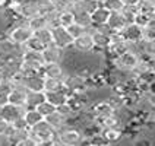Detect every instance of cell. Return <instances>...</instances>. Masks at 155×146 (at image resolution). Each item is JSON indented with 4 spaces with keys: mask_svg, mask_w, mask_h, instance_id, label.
<instances>
[{
    "mask_svg": "<svg viewBox=\"0 0 155 146\" xmlns=\"http://www.w3.org/2000/svg\"><path fill=\"white\" fill-rule=\"evenodd\" d=\"M9 38L13 41L15 44H19V45H25L29 38L34 35V31L29 28L26 19H22V18H15V22L12 24V26L9 28V31L6 32Z\"/></svg>",
    "mask_w": 155,
    "mask_h": 146,
    "instance_id": "cell-1",
    "label": "cell"
},
{
    "mask_svg": "<svg viewBox=\"0 0 155 146\" xmlns=\"http://www.w3.org/2000/svg\"><path fill=\"white\" fill-rule=\"evenodd\" d=\"M29 135L38 142V145L43 146V145H53V140L56 138L57 131L53 129L44 118L43 121H40L35 126L29 127Z\"/></svg>",
    "mask_w": 155,
    "mask_h": 146,
    "instance_id": "cell-2",
    "label": "cell"
},
{
    "mask_svg": "<svg viewBox=\"0 0 155 146\" xmlns=\"http://www.w3.org/2000/svg\"><path fill=\"white\" fill-rule=\"evenodd\" d=\"M140 56L133 51H124L120 56L111 59V66H114L116 69L121 70V72H133L135 67L138 66Z\"/></svg>",
    "mask_w": 155,
    "mask_h": 146,
    "instance_id": "cell-3",
    "label": "cell"
},
{
    "mask_svg": "<svg viewBox=\"0 0 155 146\" xmlns=\"http://www.w3.org/2000/svg\"><path fill=\"white\" fill-rule=\"evenodd\" d=\"M84 133L79 131L78 129L73 127H66L64 130H61L57 133V139H59V145L61 146H76V145H82L84 142Z\"/></svg>",
    "mask_w": 155,
    "mask_h": 146,
    "instance_id": "cell-4",
    "label": "cell"
},
{
    "mask_svg": "<svg viewBox=\"0 0 155 146\" xmlns=\"http://www.w3.org/2000/svg\"><path fill=\"white\" fill-rule=\"evenodd\" d=\"M72 48L79 54H91L95 50V44L92 40V34L86 29L84 34H81L78 38L73 40V45Z\"/></svg>",
    "mask_w": 155,
    "mask_h": 146,
    "instance_id": "cell-5",
    "label": "cell"
},
{
    "mask_svg": "<svg viewBox=\"0 0 155 146\" xmlns=\"http://www.w3.org/2000/svg\"><path fill=\"white\" fill-rule=\"evenodd\" d=\"M51 34H53V43L56 45H59L63 50H69L73 45V37L69 34L68 28L61 25H57L51 28Z\"/></svg>",
    "mask_w": 155,
    "mask_h": 146,
    "instance_id": "cell-6",
    "label": "cell"
},
{
    "mask_svg": "<svg viewBox=\"0 0 155 146\" xmlns=\"http://www.w3.org/2000/svg\"><path fill=\"white\" fill-rule=\"evenodd\" d=\"M26 110H28L26 105H15L8 102L5 105H0V117H3L9 123H13L15 120L24 117Z\"/></svg>",
    "mask_w": 155,
    "mask_h": 146,
    "instance_id": "cell-7",
    "label": "cell"
},
{
    "mask_svg": "<svg viewBox=\"0 0 155 146\" xmlns=\"http://www.w3.org/2000/svg\"><path fill=\"white\" fill-rule=\"evenodd\" d=\"M22 63L32 67V69L41 72L45 64V60H44L43 51H34V50H25L24 56H22Z\"/></svg>",
    "mask_w": 155,
    "mask_h": 146,
    "instance_id": "cell-8",
    "label": "cell"
},
{
    "mask_svg": "<svg viewBox=\"0 0 155 146\" xmlns=\"http://www.w3.org/2000/svg\"><path fill=\"white\" fill-rule=\"evenodd\" d=\"M88 31L92 34V40H94V44H95L94 51H103V53L107 51V48H108V45H110V37H111V35L100 31V29L95 28L94 25L91 26Z\"/></svg>",
    "mask_w": 155,
    "mask_h": 146,
    "instance_id": "cell-9",
    "label": "cell"
},
{
    "mask_svg": "<svg viewBox=\"0 0 155 146\" xmlns=\"http://www.w3.org/2000/svg\"><path fill=\"white\" fill-rule=\"evenodd\" d=\"M64 51L60 48L59 45H56L54 43H50L45 45V48L43 50V56L45 63H61L64 59Z\"/></svg>",
    "mask_w": 155,
    "mask_h": 146,
    "instance_id": "cell-10",
    "label": "cell"
},
{
    "mask_svg": "<svg viewBox=\"0 0 155 146\" xmlns=\"http://www.w3.org/2000/svg\"><path fill=\"white\" fill-rule=\"evenodd\" d=\"M40 13V6H38V0H22V5L18 10L16 18H22V19H31L35 15Z\"/></svg>",
    "mask_w": 155,
    "mask_h": 146,
    "instance_id": "cell-11",
    "label": "cell"
},
{
    "mask_svg": "<svg viewBox=\"0 0 155 146\" xmlns=\"http://www.w3.org/2000/svg\"><path fill=\"white\" fill-rule=\"evenodd\" d=\"M45 121H47L57 133L61 131V130H64L69 126V120H68L59 110H56V111H53L51 114H48V115L45 117Z\"/></svg>",
    "mask_w": 155,
    "mask_h": 146,
    "instance_id": "cell-12",
    "label": "cell"
},
{
    "mask_svg": "<svg viewBox=\"0 0 155 146\" xmlns=\"http://www.w3.org/2000/svg\"><path fill=\"white\" fill-rule=\"evenodd\" d=\"M89 111H91V114L94 115L95 120H100V118H104V117L113 114L116 110L111 107V104L105 99V101H98V102L92 104V107H91Z\"/></svg>",
    "mask_w": 155,
    "mask_h": 146,
    "instance_id": "cell-13",
    "label": "cell"
},
{
    "mask_svg": "<svg viewBox=\"0 0 155 146\" xmlns=\"http://www.w3.org/2000/svg\"><path fill=\"white\" fill-rule=\"evenodd\" d=\"M41 72L45 77H54V79H64L68 75L61 63H45Z\"/></svg>",
    "mask_w": 155,
    "mask_h": 146,
    "instance_id": "cell-14",
    "label": "cell"
},
{
    "mask_svg": "<svg viewBox=\"0 0 155 146\" xmlns=\"http://www.w3.org/2000/svg\"><path fill=\"white\" fill-rule=\"evenodd\" d=\"M72 12H73V16H75V22L79 24L81 26H84L85 29H89L91 26H92V19H91V13H88L85 12L84 9L79 6V3H75L73 5V8L70 9Z\"/></svg>",
    "mask_w": 155,
    "mask_h": 146,
    "instance_id": "cell-15",
    "label": "cell"
},
{
    "mask_svg": "<svg viewBox=\"0 0 155 146\" xmlns=\"http://www.w3.org/2000/svg\"><path fill=\"white\" fill-rule=\"evenodd\" d=\"M70 95H72V91L69 88H66V89L54 91V92H45V98H47V101L54 104L56 107H60V105H63V104H66L69 101Z\"/></svg>",
    "mask_w": 155,
    "mask_h": 146,
    "instance_id": "cell-16",
    "label": "cell"
},
{
    "mask_svg": "<svg viewBox=\"0 0 155 146\" xmlns=\"http://www.w3.org/2000/svg\"><path fill=\"white\" fill-rule=\"evenodd\" d=\"M26 94H28V89L25 88V85L13 86V88H12V91H10L9 95H8L9 102L15 104V105H25Z\"/></svg>",
    "mask_w": 155,
    "mask_h": 146,
    "instance_id": "cell-17",
    "label": "cell"
},
{
    "mask_svg": "<svg viewBox=\"0 0 155 146\" xmlns=\"http://www.w3.org/2000/svg\"><path fill=\"white\" fill-rule=\"evenodd\" d=\"M44 82H45V76L43 72H37L31 76L25 77L24 85L28 91H44Z\"/></svg>",
    "mask_w": 155,
    "mask_h": 146,
    "instance_id": "cell-18",
    "label": "cell"
},
{
    "mask_svg": "<svg viewBox=\"0 0 155 146\" xmlns=\"http://www.w3.org/2000/svg\"><path fill=\"white\" fill-rule=\"evenodd\" d=\"M121 35L124 37V40L127 41H142V26L132 22L123 28Z\"/></svg>",
    "mask_w": 155,
    "mask_h": 146,
    "instance_id": "cell-19",
    "label": "cell"
},
{
    "mask_svg": "<svg viewBox=\"0 0 155 146\" xmlns=\"http://www.w3.org/2000/svg\"><path fill=\"white\" fill-rule=\"evenodd\" d=\"M107 25L113 29V32H121L123 28L127 25V21L121 15V12H111L107 21Z\"/></svg>",
    "mask_w": 155,
    "mask_h": 146,
    "instance_id": "cell-20",
    "label": "cell"
},
{
    "mask_svg": "<svg viewBox=\"0 0 155 146\" xmlns=\"http://www.w3.org/2000/svg\"><path fill=\"white\" fill-rule=\"evenodd\" d=\"M110 10L105 9L103 5H100L98 8L95 9L94 12L91 13V19H92V25L94 26H100V25H104L107 24L108 18H110Z\"/></svg>",
    "mask_w": 155,
    "mask_h": 146,
    "instance_id": "cell-21",
    "label": "cell"
},
{
    "mask_svg": "<svg viewBox=\"0 0 155 146\" xmlns=\"http://www.w3.org/2000/svg\"><path fill=\"white\" fill-rule=\"evenodd\" d=\"M45 98V92L44 91H28L26 94V102L25 105L28 108H37L41 102H44Z\"/></svg>",
    "mask_w": 155,
    "mask_h": 146,
    "instance_id": "cell-22",
    "label": "cell"
},
{
    "mask_svg": "<svg viewBox=\"0 0 155 146\" xmlns=\"http://www.w3.org/2000/svg\"><path fill=\"white\" fill-rule=\"evenodd\" d=\"M101 135L104 136V139L110 143H116L123 138V129L120 127H108V129H101Z\"/></svg>",
    "mask_w": 155,
    "mask_h": 146,
    "instance_id": "cell-23",
    "label": "cell"
},
{
    "mask_svg": "<svg viewBox=\"0 0 155 146\" xmlns=\"http://www.w3.org/2000/svg\"><path fill=\"white\" fill-rule=\"evenodd\" d=\"M68 86L64 85L63 79H54V77H45L44 82V92H54V91H60L66 89Z\"/></svg>",
    "mask_w": 155,
    "mask_h": 146,
    "instance_id": "cell-24",
    "label": "cell"
},
{
    "mask_svg": "<svg viewBox=\"0 0 155 146\" xmlns=\"http://www.w3.org/2000/svg\"><path fill=\"white\" fill-rule=\"evenodd\" d=\"M24 118H25L26 124H28L29 127H32V126H35L37 123H40V121L44 120V115L38 111L37 108H28V110L25 111Z\"/></svg>",
    "mask_w": 155,
    "mask_h": 146,
    "instance_id": "cell-25",
    "label": "cell"
},
{
    "mask_svg": "<svg viewBox=\"0 0 155 146\" xmlns=\"http://www.w3.org/2000/svg\"><path fill=\"white\" fill-rule=\"evenodd\" d=\"M26 22H28L29 28H31L34 32H35V31H38V29H43V28H45V26H48L47 16H45V15H43V13H38V15H35L34 18L28 19Z\"/></svg>",
    "mask_w": 155,
    "mask_h": 146,
    "instance_id": "cell-26",
    "label": "cell"
},
{
    "mask_svg": "<svg viewBox=\"0 0 155 146\" xmlns=\"http://www.w3.org/2000/svg\"><path fill=\"white\" fill-rule=\"evenodd\" d=\"M120 12L121 15L124 16V19L127 21V24H132V22H135V19L138 16L139 8L138 6H132V5H124Z\"/></svg>",
    "mask_w": 155,
    "mask_h": 146,
    "instance_id": "cell-27",
    "label": "cell"
},
{
    "mask_svg": "<svg viewBox=\"0 0 155 146\" xmlns=\"http://www.w3.org/2000/svg\"><path fill=\"white\" fill-rule=\"evenodd\" d=\"M140 47H142V54L140 56H147L149 59L155 57V38H152V40H142L140 41Z\"/></svg>",
    "mask_w": 155,
    "mask_h": 146,
    "instance_id": "cell-28",
    "label": "cell"
},
{
    "mask_svg": "<svg viewBox=\"0 0 155 146\" xmlns=\"http://www.w3.org/2000/svg\"><path fill=\"white\" fill-rule=\"evenodd\" d=\"M34 35L41 41V43L45 44V45L53 43V34H51V28H50V26H45V28H43V29L35 31Z\"/></svg>",
    "mask_w": 155,
    "mask_h": 146,
    "instance_id": "cell-29",
    "label": "cell"
},
{
    "mask_svg": "<svg viewBox=\"0 0 155 146\" xmlns=\"http://www.w3.org/2000/svg\"><path fill=\"white\" fill-rule=\"evenodd\" d=\"M57 110H59V111H60L69 121L73 120V118H76L78 115H79V112H78L76 110L72 107V105H70L69 101H68L66 104H63V105H60V107H57Z\"/></svg>",
    "mask_w": 155,
    "mask_h": 146,
    "instance_id": "cell-30",
    "label": "cell"
},
{
    "mask_svg": "<svg viewBox=\"0 0 155 146\" xmlns=\"http://www.w3.org/2000/svg\"><path fill=\"white\" fill-rule=\"evenodd\" d=\"M73 22H75V16H73L72 10H60V13H59V25L68 28Z\"/></svg>",
    "mask_w": 155,
    "mask_h": 146,
    "instance_id": "cell-31",
    "label": "cell"
},
{
    "mask_svg": "<svg viewBox=\"0 0 155 146\" xmlns=\"http://www.w3.org/2000/svg\"><path fill=\"white\" fill-rule=\"evenodd\" d=\"M138 8L140 12L148 13V15H154L155 13V0H139Z\"/></svg>",
    "mask_w": 155,
    "mask_h": 146,
    "instance_id": "cell-32",
    "label": "cell"
},
{
    "mask_svg": "<svg viewBox=\"0 0 155 146\" xmlns=\"http://www.w3.org/2000/svg\"><path fill=\"white\" fill-rule=\"evenodd\" d=\"M25 48L26 50H34V51H43L44 48H45V44L41 43L35 35H32L29 38V41L25 44Z\"/></svg>",
    "mask_w": 155,
    "mask_h": 146,
    "instance_id": "cell-33",
    "label": "cell"
},
{
    "mask_svg": "<svg viewBox=\"0 0 155 146\" xmlns=\"http://www.w3.org/2000/svg\"><path fill=\"white\" fill-rule=\"evenodd\" d=\"M101 5L105 9H108L110 12H120L123 6H124L123 0H104Z\"/></svg>",
    "mask_w": 155,
    "mask_h": 146,
    "instance_id": "cell-34",
    "label": "cell"
},
{
    "mask_svg": "<svg viewBox=\"0 0 155 146\" xmlns=\"http://www.w3.org/2000/svg\"><path fill=\"white\" fill-rule=\"evenodd\" d=\"M37 110L41 112V114L44 115V118H45L48 114H51L53 111H56V110H57V107H56L54 104H51L50 101H47V99H45L44 102H41L38 107H37Z\"/></svg>",
    "mask_w": 155,
    "mask_h": 146,
    "instance_id": "cell-35",
    "label": "cell"
},
{
    "mask_svg": "<svg viewBox=\"0 0 155 146\" xmlns=\"http://www.w3.org/2000/svg\"><path fill=\"white\" fill-rule=\"evenodd\" d=\"M78 3H79V6L84 9L85 12H88V13H92L95 9L101 5V3H98L97 0H79Z\"/></svg>",
    "mask_w": 155,
    "mask_h": 146,
    "instance_id": "cell-36",
    "label": "cell"
},
{
    "mask_svg": "<svg viewBox=\"0 0 155 146\" xmlns=\"http://www.w3.org/2000/svg\"><path fill=\"white\" fill-rule=\"evenodd\" d=\"M53 3L57 10H70L76 3V0H53Z\"/></svg>",
    "mask_w": 155,
    "mask_h": 146,
    "instance_id": "cell-37",
    "label": "cell"
},
{
    "mask_svg": "<svg viewBox=\"0 0 155 146\" xmlns=\"http://www.w3.org/2000/svg\"><path fill=\"white\" fill-rule=\"evenodd\" d=\"M68 31H69V34L73 37V40L75 38H78L81 34H84L86 29L84 28V26H81L79 24H76V22H73V24H70L69 26H68Z\"/></svg>",
    "mask_w": 155,
    "mask_h": 146,
    "instance_id": "cell-38",
    "label": "cell"
},
{
    "mask_svg": "<svg viewBox=\"0 0 155 146\" xmlns=\"http://www.w3.org/2000/svg\"><path fill=\"white\" fill-rule=\"evenodd\" d=\"M12 88H13V83H12L10 79H8V77H2L0 79V92L9 95V92L12 91Z\"/></svg>",
    "mask_w": 155,
    "mask_h": 146,
    "instance_id": "cell-39",
    "label": "cell"
},
{
    "mask_svg": "<svg viewBox=\"0 0 155 146\" xmlns=\"http://www.w3.org/2000/svg\"><path fill=\"white\" fill-rule=\"evenodd\" d=\"M155 38V28L152 26H142V40H152Z\"/></svg>",
    "mask_w": 155,
    "mask_h": 146,
    "instance_id": "cell-40",
    "label": "cell"
},
{
    "mask_svg": "<svg viewBox=\"0 0 155 146\" xmlns=\"http://www.w3.org/2000/svg\"><path fill=\"white\" fill-rule=\"evenodd\" d=\"M149 18H151V15L143 13V12L139 10L138 16H136V19H135V24H138V25H140V26H147L148 22H149Z\"/></svg>",
    "mask_w": 155,
    "mask_h": 146,
    "instance_id": "cell-41",
    "label": "cell"
},
{
    "mask_svg": "<svg viewBox=\"0 0 155 146\" xmlns=\"http://www.w3.org/2000/svg\"><path fill=\"white\" fill-rule=\"evenodd\" d=\"M9 126H10V123L6 121L3 117H0V135H5L6 131H8Z\"/></svg>",
    "mask_w": 155,
    "mask_h": 146,
    "instance_id": "cell-42",
    "label": "cell"
},
{
    "mask_svg": "<svg viewBox=\"0 0 155 146\" xmlns=\"http://www.w3.org/2000/svg\"><path fill=\"white\" fill-rule=\"evenodd\" d=\"M147 98H148V102H149V105H151V108H152V110H155V94H148Z\"/></svg>",
    "mask_w": 155,
    "mask_h": 146,
    "instance_id": "cell-43",
    "label": "cell"
},
{
    "mask_svg": "<svg viewBox=\"0 0 155 146\" xmlns=\"http://www.w3.org/2000/svg\"><path fill=\"white\" fill-rule=\"evenodd\" d=\"M9 102V98H8V94H3L0 92V105H5V104Z\"/></svg>",
    "mask_w": 155,
    "mask_h": 146,
    "instance_id": "cell-44",
    "label": "cell"
},
{
    "mask_svg": "<svg viewBox=\"0 0 155 146\" xmlns=\"http://www.w3.org/2000/svg\"><path fill=\"white\" fill-rule=\"evenodd\" d=\"M124 5H132V6H138L139 0H123Z\"/></svg>",
    "mask_w": 155,
    "mask_h": 146,
    "instance_id": "cell-45",
    "label": "cell"
},
{
    "mask_svg": "<svg viewBox=\"0 0 155 146\" xmlns=\"http://www.w3.org/2000/svg\"><path fill=\"white\" fill-rule=\"evenodd\" d=\"M148 25L152 26V28H155V13H154V15H151V18H149V22H148Z\"/></svg>",
    "mask_w": 155,
    "mask_h": 146,
    "instance_id": "cell-46",
    "label": "cell"
},
{
    "mask_svg": "<svg viewBox=\"0 0 155 146\" xmlns=\"http://www.w3.org/2000/svg\"><path fill=\"white\" fill-rule=\"evenodd\" d=\"M8 3H9V0H0V8H2V9H6Z\"/></svg>",
    "mask_w": 155,
    "mask_h": 146,
    "instance_id": "cell-47",
    "label": "cell"
},
{
    "mask_svg": "<svg viewBox=\"0 0 155 146\" xmlns=\"http://www.w3.org/2000/svg\"><path fill=\"white\" fill-rule=\"evenodd\" d=\"M152 120L155 121V110H154V114H152Z\"/></svg>",
    "mask_w": 155,
    "mask_h": 146,
    "instance_id": "cell-48",
    "label": "cell"
},
{
    "mask_svg": "<svg viewBox=\"0 0 155 146\" xmlns=\"http://www.w3.org/2000/svg\"><path fill=\"white\" fill-rule=\"evenodd\" d=\"M97 2H98V3H103L104 0H97Z\"/></svg>",
    "mask_w": 155,
    "mask_h": 146,
    "instance_id": "cell-49",
    "label": "cell"
},
{
    "mask_svg": "<svg viewBox=\"0 0 155 146\" xmlns=\"http://www.w3.org/2000/svg\"><path fill=\"white\" fill-rule=\"evenodd\" d=\"M2 77H3V76H2V73H0V79H2Z\"/></svg>",
    "mask_w": 155,
    "mask_h": 146,
    "instance_id": "cell-50",
    "label": "cell"
},
{
    "mask_svg": "<svg viewBox=\"0 0 155 146\" xmlns=\"http://www.w3.org/2000/svg\"><path fill=\"white\" fill-rule=\"evenodd\" d=\"M154 61H155V57H154Z\"/></svg>",
    "mask_w": 155,
    "mask_h": 146,
    "instance_id": "cell-51",
    "label": "cell"
},
{
    "mask_svg": "<svg viewBox=\"0 0 155 146\" xmlns=\"http://www.w3.org/2000/svg\"><path fill=\"white\" fill-rule=\"evenodd\" d=\"M76 2H79V0H76Z\"/></svg>",
    "mask_w": 155,
    "mask_h": 146,
    "instance_id": "cell-52",
    "label": "cell"
}]
</instances>
